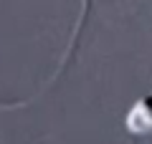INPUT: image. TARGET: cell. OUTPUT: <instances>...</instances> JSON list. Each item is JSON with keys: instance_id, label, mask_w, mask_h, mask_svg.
<instances>
[{"instance_id": "obj_1", "label": "cell", "mask_w": 152, "mask_h": 144, "mask_svg": "<svg viewBox=\"0 0 152 144\" xmlns=\"http://www.w3.org/2000/svg\"><path fill=\"white\" fill-rule=\"evenodd\" d=\"M124 129L134 137L140 134H152V94L140 96L132 109L124 114Z\"/></svg>"}]
</instances>
